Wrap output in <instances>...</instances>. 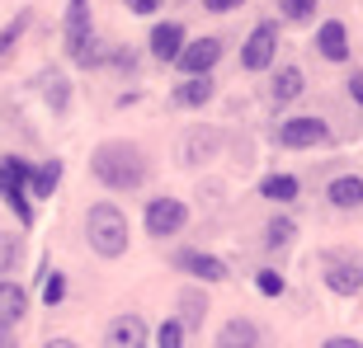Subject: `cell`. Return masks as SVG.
<instances>
[{
	"mask_svg": "<svg viewBox=\"0 0 363 348\" xmlns=\"http://www.w3.org/2000/svg\"><path fill=\"white\" fill-rule=\"evenodd\" d=\"M90 174H94V184H104L108 193H137L151 179V165L137 141L108 137V141H99L90 151Z\"/></svg>",
	"mask_w": 363,
	"mask_h": 348,
	"instance_id": "6da1fadb",
	"label": "cell"
},
{
	"mask_svg": "<svg viewBox=\"0 0 363 348\" xmlns=\"http://www.w3.org/2000/svg\"><path fill=\"white\" fill-rule=\"evenodd\" d=\"M85 240L99 259H123L128 255V212L118 202H90L85 207Z\"/></svg>",
	"mask_w": 363,
	"mask_h": 348,
	"instance_id": "7a4b0ae2",
	"label": "cell"
},
{
	"mask_svg": "<svg viewBox=\"0 0 363 348\" xmlns=\"http://www.w3.org/2000/svg\"><path fill=\"white\" fill-rule=\"evenodd\" d=\"M62 42H67L71 66H99L104 62V42L94 38V19H90V0H67V19H62Z\"/></svg>",
	"mask_w": 363,
	"mask_h": 348,
	"instance_id": "3957f363",
	"label": "cell"
},
{
	"mask_svg": "<svg viewBox=\"0 0 363 348\" xmlns=\"http://www.w3.org/2000/svg\"><path fill=\"white\" fill-rule=\"evenodd\" d=\"M28 165L24 156H0V202L14 212V221L24 231L38 226V207H33V198H28Z\"/></svg>",
	"mask_w": 363,
	"mask_h": 348,
	"instance_id": "277c9868",
	"label": "cell"
},
{
	"mask_svg": "<svg viewBox=\"0 0 363 348\" xmlns=\"http://www.w3.org/2000/svg\"><path fill=\"white\" fill-rule=\"evenodd\" d=\"M142 226H147L156 240H165V236H179V231L189 226V207H184L179 198H170V193H165V198H151L147 212H142Z\"/></svg>",
	"mask_w": 363,
	"mask_h": 348,
	"instance_id": "5b68a950",
	"label": "cell"
},
{
	"mask_svg": "<svg viewBox=\"0 0 363 348\" xmlns=\"http://www.w3.org/2000/svg\"><path fill=\"white\" fill-rule=\"evenodd\" d=\"M217 151H222V132L217 127H189L184 137H179V146H175V156H179V165L184 170H199V165H208V161H217Z\"/></svg>",
	"mask_w": 363,
	"mask_h": 348,
	"instance_id": "8992f818",
	"label": "cell"
},
{
	"mask_svg": "<svg viewBox=\"0 0 363 348\" xmlns=\"http://www.w3.org/2000/svg\"><path fill=\"white\" fill-rule=\"evenodd\" d=\"M274 57H279V24H255L250 28V38H245L241 47V66L245 71H269L274 66Z\"/></svg>",
	"mask_w": 363,
	"mask_h": 348,
	"instance_id": "52a82bcc",
	"label": "cell"
},
{
	"mask_svg": "<svg viewBox=\"0 0 363 348\" xmlns=\"http://www.w3.org/2000/svg\"><path fill=\"white\" fill-rule=\"evenodd\" d=\"M321 273H325V287L335 296H359V287H363V268L354 264L350 255H340V250H325L321 255Z\"/></svg>",
	"mask_w": 363,
	"mask_h": 348,
	"instance_id": "ba28073f",
	"label": "cell"
},
{
	"mask_svg": "<svg viewBox=\"0 0 363 348\" xmlns=\"http://www.w3.org/2000/svg\"><path fill=\"white\" fill-rule=\"evenodd\" d=\"M33 90H38V99L48 108H52V118H67L71 113V81L62 66H43L38 76H33Z\"/></svg>",
	"mask_w": 363,
	"mask_h": 348,
	"instance_id": "9c48e42d",
	"label": "cell"
},
{
	"mask_svg": "<svg viewBox=\"0 0 363 348\" xmlns=\"http://www.w3.org/2000/svg\"><path fill=\"white\" fill-rule=\"evenodd\" d=\"M222 62V38H194L179 47L175 66L184 71V76H213V66Z\"/></svg>",
	"mask_w": 363,
	"mask_h": 348,
	"instance_id": "30bf717a",
	"label": "cell"
},
{
	"mask_svg": "<svg viewBox=\"0 0 363 348\" xmlns=\"http://www.w3.org/2000/svg\"><path fill=\"white\" fill-rule=\"evenodd\" d=\"M147 339H151V330H147V320H142L137 311L113 315L108 330H104V348H147Z\"/></svg>",
	"mask_w": 363,
	"mask_h": 348,
	"instance_id": "8fae6325",
	"label": "cell"
},
{
	"mask_svg": "<svg viewBox=\"0 0 363 348\" xmlns=\"http://www.w3.org/2000/svg\"><path fill=\"white\" fill-rule=\"evenodd\" d=\"M325 137H330V127H325L321 118H288V122L279 127V146L307 151V146H321Z\"/></svg>",
	"mask_w": 363,
	"mask_h": 348,
	"instance_id": "7c38bea8",
	"label": "cell"
},
{
	"mask_svg": "<svg viewBox=\"0 0 363 348\" xmlns=\"http://www.w3.org/2000/svg\"><path fill=\"white\" fill-rule=\"evenodd\" d=\"M151 57H156V62H161V66H175V57H179V47H184V24H179V19H165V24H156L151 28Z\"/></svg>",
	"mask_w": 363,
	"mask_h": 348,
	"instance_id": "4fadbf2b",
	"label": "cell"
},
{
	"mask_svg": "<svg viewBox=\"0 0 363 348\" xmlns=\"http://www.w3.org/2000/svg\"><path fill=\"white\" fill-rule=\"evenodd\" d=\"M175 268L189 273V278H203V282H227V264L217 255H203V250H179Z\"/></svg>",
	"mask_w": 363,
	"mask_h": 348,
	"instance_id": "5bb4252c",
	"label": "cell"
},
{
	"mask_svg": "<svg viewBox=\"0 0 363 348\" xmlns=\"http://www.w3.org/2000/svg\"><path fill=\"white\" fill-rule=\"evenodd\" d=\"M179 330H184V335H199L203 330V320H208V306H213V301H208V292H203V287H184V292H179Z\"/></svg>",
	"mask_w": 363,
	"mask_h": 348,
	"instance_id": "9a60e30c",
	"label": "cell"
},
{
	"mask_svg": "<svg viewBox=\"0 0 363 348\" xmlns=\"http://www.w3.org/2000/svg\"><path fill=\"white\" fill-rule=\"evenodd\" d=\"M28 315V287L14 278H0V325L19 330V320Z\"/></svg>",
	"mask_w": 363,
	"mask_h": 348,
	"instance_id": "2e32d148",
	"label": "cell"
},
{
	"mask_svg": "<svg viewBox=\"0 0 363 348\" xmlns=\"http://www.w3.org/2000/svg\"><path fill=\"white\" fill-rule=\"evenodd\" d=\"M316 52H321L325 62H350V28L340 24V19H325V24L316 28Z\"/></svg>",
	"mask_w": 363,
	"mask_h": 348,
	"instance_id": "e0dca14e",
	"label": "cell"
},
{
	"mask_svg": "<svg viewBox=\"0 0 363 348\" xmlns=\"http://www.w3.org/2000/svg\"><path fill=\"white\" fill-rule=\"evenodd\" d=\"M62 174H67V165L57 161H43V165H28V198L33 202H43V198H52L57 193V184H62Z\"/></svg>",
	"mask_w": 363,
	"mask_h": 348,
	"instance_id": "ac0fdd59",
	"label": "cell"
},
{
	"mask_svg": "<svg viewBox=\"0 0 363 348\" xmlns=\"http://www.w3.org/2000/svg\"><path fill=\"white\" fill-rule=\"evenodd\" d=\"M325 198H330V207H340V212H363V179L359 174H340V179H330Z\"/></svg>",
	"mask_w": 363,
	"mask_h": 348,
	"instance_id": "d6986e66",
	"label": "cell"
},
{
	"mask_svg": "<svg viewBox=\"0 0 363 348\" xmlns=\"http://www.w3.org/2000/svg\"><path fill=\"white\" fill-rule=\"evenodd\" d=\"M213 348H259V325L245 320V315H231V320L217 330Z\"/></svg>",
	"mask_w": 363,
	"mask_h": 348,
	"instance_id": "ffe728a7",
	"label": "cell"
},
{
	"mask_svg": "<svg viewBox=\"0 0 363 348\" xmlns=\"http://www.w3.org/2000/svg\"><path fill=\"white\" fill-rule=\"evenodd\" d=\"M213 94H217L213 76H189V81L175 85V94H170V99H175L179 108H203L208 99H213Z\"/></svg>",
	"mask_w": 363,
	"mask_h": 348,
	"instance_id": "44dd1931",
	"label": "cell"
},
{
	"mask_svg": "<svg viewBox=\"0 0 363 348\" xmlns=\"http://www.w3.org/2000/svg\"><path fill=\"white\" fill-rule=\"evenodd\" d=\"M302 90H307V81H302V71H297V66H283L279 76H274V85H269V99L283 108V104H293V99H297Z\"/></svg>",
	"mask_w": 363,
	"mask_h": 348,
	"instance_id": "7402d4cb",
	"label": "cell"
},
{
	"mask_svg": "<svg viewBox=\"0 0 363 348\" xmlns=\"http://www.w3.org/2000/svg\"><path fill=\"white\" fill-rule=\"evenodd\" d=\"M28 24H33V10H19V14H14V19H10V24L0 28V66H5V62H10V57H14V47L24 42Z\"/></svg>",
	"mask_w": 363,
	"mask_h": 348,
	"instance_id": "603a6c76",
	"label": "cell"
},
{
	"mask_svg": "<svg viewBox=\"0 0 363 348\" xmlns=\"http://www.w3.org/2000/svg\"><path fill=\"white\" fill-rule=\"evenodd\" d=\"M19 264H24V236L19 231H0V278H14Z\"/></svg>",
	"mask_w": 363,
	"mask_h": 348,
	"instance_id": "cb8c5ba5",
	"label": "cell"
},
{
	"mask_svg": "<svg viewBox=\"0 0 363 348\" xmlns=\"http://www.w3.org/2000/svg\"><path fill=\"white\" fill-rule=\"evenodd\" d=\"M259 198H269V202H293V198H297V179H293V174H269V179L259 184Z\"/></svg>",
	"mask_w": 363,
	"mask_h": 348,
	"instance_id": "d4e9b609",
	"label": "cell"
},
{
	"mask_svg": "<svg viewBox=\"0 0 363 348\" xmlns=\"http://www.w3.org/2000/svg\"><path fill=\"white\" fill-rule=\"evenodd\" d=\"M62 301H67V273L52 268V273L43 278V306H62Z\"/></svg>",
	"mask_w": 363,
	"mask_h": 348,
	"instance_id": "484cf974",
	"label": "cell"
},
{
	"mask_svg": "<svg viewBox=\"0 0 363 348\" xmlns=\"http://www.w3.org/2000/svg\"><path fill=\"white\" fill-rule=\"evenodd\" d=\"M264 231H269V236H264V240H269V250H288V245H293V236H297V226L288 221V216H274Z\"/></svg>",
	"mask_w": 363,
	"mask_h": 348,
	"instance_id": "4316f807",
	"label": "cell"
},
{
	"mask_svg": "<svg viewBox=\"0 0 363 348\" xmlns=\"http://www.w3.org/2000/svg\"><path fill=\"white\" fill-rule=\"evenodd\" d=\"M279 5H283V19H288V24H307L321 0H279Z\"/></svg>",
	"mask_w": 363,
	"mask_h": 348,
	"instance_id": "83f0119b",
	"label": "cell"
},
{
	"mask_svg": "<svg viewBox=\"0 0 363 348\" xmlns=\"http://www.w3.org/2000/svg\"><path fill=\"white\" fill-rule=\"evenodd\" d=\"M99 66H113V71H123V76H133V71H137V52H133V47H113V52H104Z\"/></svg>",
	"mask_w": 363,
	"mask_h": 348,
	"instance_id": "f1b7e54d",
	"label": "cell"
},
{
	"mask_svg": "<svg viewBox=\"0 0 363 348\" xmlns=\"http://www.w3.org/2000/svg\"><path fill=\"white\" fill-rule=\"evenodd\" d=\"M156 348H184V330H179V320H161V325H156Z\"/></svg>",
	"mask_w": 363,
	"mask_h": 348,
	"instance_id": "f546056e",
	"label": "cell"
},
{
	"mask_svg": "<svg viewBox=\"0 0 363 348\" xmlns=\"http://www.w3.org/2000/svg\"><path fill=\"white\" fill-rule=\"evenodd\" d=\"M255 287L264 296H283V273H279V268H259V273H255Z\"/></svg>",
	"mask_w": 363,
	"mask_h": 348,
	"instance_id": "4dcf8cb0",
	"label": "cell"
},
{
	"mask_svg": "<svg viewBox=\"0 0 363 348\" xmlns=\"http://www.w3.org/2000/svg\"><path fill=\"white\" fill-rule=\"evenodd\" d=\"M123 5H128L133 14H156L161 10V0H123Z\"/></svg>",
	"mask_w": 363,
	"mask_h": 348,
	"instance_id": "1f68e13d",
	"label": "cell"
},
{
	"mask_svg": "<svg viewBox=\"0 0 363 348\" xmlns=\"http://www.w3.org/2000/svg\"><path fill=\"white\" fill-rule=\"evenodd\" d=\"M321 348H363V344H359L354 335H330V339H325Z\"/></svg>",
	"mask_w": 363,
	"mask_h": 348,
	"instance_id": "d6a6232c",
	"label": "cell"
},
{
	"mask_svg": "<svg viewBox=\"0 0 363 348\" xmlns=\"http://www.w3.org/2000/svg\"><path fill=\"white\" fill-rule=\"evenodd\" d=\"M236 5H245V0H203V10H213V14H227Z\"/></svg>",
	"mask_w": 363,
	"mask_h": 348,
	"instance_id": "836d02e7",
	"label": "cell"
},
{
	"mask_svg": "<svg viewBox=\"0 0 363 348\" xmlns=\"http://www.w3.org/2000/svg\"><path fill=\"white\" fill-rule=\"evenodd\" d=\"M350 99H354V104H363V71H354V76H350Z\"/></svg>",
	"mask_w": 363,
	"mask_h": 348,
	"instance_id": "e575fe53",
	"label": "cell"
},
{
	"mask_svg": "<svg viewBox=\"0 0 363 348\" xmlns=\"http://www.w3.org/2000/svg\"><path fill=\"white\" fill-rule=\"evenodd\" d=\"M0 348H19V330H10V325H0Z\"/></svg>",
	"mask_w": 363,
	"mask_h": 348,
	"instance_id": "d590c367",
	"label": "cell"
},
{
	"mask_svg": "<svg viewBox=\"0 0 363 348\" xmlns=\"http://www.w3.org/2000/svg\"><path fill=\"white\" fill-rule=\"evenodd\" d=\"M43 348H81V344H76V339H62V335H57V339H48Z\"/></svg>",
	"mask_w": 363,
	"mask_h": 348,
	"instance_id": "8d00e7d4",
	"label": "cell"
},
{
	"mask_svg": "<svg viewBox=\"0 0 363 348\" xmlns=\"http://www.w3.org/2000/svg\"><path fill=\"white\" fill-rule=\"evenodd\" d=\"M359 268H363V264H359Z\"/></svg>",
	"mask_w": 363,
	"mask_h": 348,
	"instance_id": "74e56055",
	"label": "cell"
}]
</instances>
